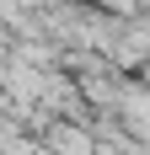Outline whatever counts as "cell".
Segmentation results:
<instances>
[{"instance_id":"7a4b0ae2","label":"cell","mask_w":150,"mask_h":155,"mask_svg":"<svg viewBox=\"0 0 150 155\" xmlns=\"http://www.w3.org/2000/svg\"><path fill=\"white\" fill-rule=\"evenodd\" d=\"M0 112H5V96H0Z\"/></svg>"},{"instance_id":"6da1fadb","label":"cell","mask_w":150,"mask_h":155,"mask_svg":"<svg viewBox=\"0 0 150 155\" xmlns=\"http://www.w3.org/2000/svg\"><path fill=\"white\" fill-rule=\"evenodd\" d=\"M48 155H91V139H86V128L54 123V128H48Z\"/></svg>"}]
</instances>
